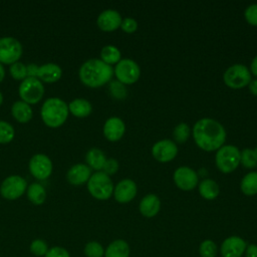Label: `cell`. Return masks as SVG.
<instances>
[{
  "mask_svg": "<svg viewBox=\"0 0 257 257\" xmlns=\"http://www.w3.org/2000/svg\"><path fill=\"white\" fill-rule=\"evenodd\" d=\"M105 257H128L130 256V246L127 242L121 239L114 240L111 242L106 250L104 251Z\"/></svg>",
  "mask_w": 257,
  "mask_h": 257,
  "instance_id": "cell-24",
  "label": "cell"
},
{
  "mask_svg": "<svg viewBox=\"0 0 257 257\" xmlns=\"http://www.w3.org/2000/svg\"><path fill=\"white\" fill-rule=\"evenodd\" d=\"M152 154L157 161L161 163H167L172 161L177 156L178 147L172 140H161L154 144L152 148Z\"/></svg>",
  "mask_w": 257,
  "mask_h": 257,
  "instance_id": "cell-13",
  "label": "cell"
},
{
  "mask_svg": "<svg viewBox=\"0 0 257 257\" xmlns=\"http://www.w3.org/2000/svg\"><path fill=\"white\" fill-rule=\"evenodd\" d=\"M3 103V94H2V92L0 91V105Z\"/></svg>",
  "mask_w": 257,
  "mask_h": 257,
  "instance_id": "cell-47",
  "label": "cell"
},
{
  "mask_svg": "<svg viewBox=\"0 0 257 257\" xmlns=\"http://www.w3.org/2000/svg\"><path fill=\"white\" fill-rule=\"evenodd\" d=\"M244 16L248 23L257 26V4L249 5L244 11Z\"/></svg>",
  "mask_w": 257,
  "mask_h": 257,
  "instance_id": "cell-37",
  "label": "cell"
},
{
  "mask_svg": "<svg viewBox=\"0 0 257 257\" xmlns=\"http://www.w3.org/2000/svg\"><path fill=\"white\" fill-rule=\"evenodd\" d=\"M5 77V69H4V66L2 63H0V83L3 81Z\"/></svg>",
  "mask_w": 257,
  "mask_h": 257,
  "instance_id": "cell-45",
  "label": "cell"
},
{
  "mask_svg": "<svg viewBox=\"0 0 257 257\" xmlns=\"http://www.w3.org/2000/svg\"><path fill=\"white\" fill-rule=\"evenodd\" d=\"M109 91L111 95L117 99L124 98L127 93L124 84L119 82L118 80H112L109 82Z\"/></svg>",
  "mask_w": 257,
  "mask_h": 257,
  "instance_id": "cell-35",
  "label": "cell"
},
{
  "mask_svg": "<svg viewBox=\"0 0 257 257\" xmlns=\"http://www.w3.org/2000/svg\"><path fill=\"white\" fill-rule=\"evenodd\" d=\"M241 152L233 145H223L217 150L215 161L217 168L223 173H231L240 164Z\"/></svg>",
  "mask_w": 257,
  "mask_h": 257,
  "instance_id": "cell-5",
  "label": "cell"
},
{
  "mask_svg": "<svg viewBox=\"0 0 257 257\" xmlns=\"http://www.w3.org/2000/svg\"><path fill=\"white\" fill-rule=\"evenodd\" d=\"M173 179L178 188L189 191L193 190L198 185V174L195 170L190 167H179L175 170Z\"/></svg>",
  "mask_w": 257,
  "mask_h": 257,
  "instance_id": "cell-12",
  "label": "cell"
},
{
  "mask_svg": "<svg viewBox=\"0 0 257 257\" xmlns=\"http://www.w3.org/2000/svg\"><path fill=\"white\" fill-rule=\"evenodd\" d=\"M246 242L238 237L231 236L226 238L221 245V254L223 257H241L246 249Z\"/></svg>",
  "mask_w": 257,
  "mask_h": 257,
  "instance_id": "cell-15",
  "label": "cell"
},
{
  "mask_svg": "<svg viewBox=\"0 0 257 257\" xmlns=\"http://www.w3.org/2000/svg\"><path fill=\"white\" fill-rule=\"evenodd\" d=\"M241 191L247 196H253L257 194V172H249L246 174L240 184Z\"/></svg>",
  "mask_w": 257,
  "mask_h": 257,
  "instance_id": "cell-27",
  "label": "cell"
},
{
  "mask_svg": "<svg viewBox=\"0 0 257 257\" xmlns=\"http://www.w3.org/2000/svg\"><path fill=\"white\" fill-rule=\"evenodd\" d=\"M113 75L111 65L101 59L91 58L84 61L78 70L80 81L88 87H99L110 81Z\"/></svg>",
  "mask_w": 257,
  "mask_h": 257,
  "instance_id": "cell-2",
  "label": "cell"
},
{
  "mask_svg": "<svg viewBox=\"0 0 257 257\" xmlns=\"http://www.w3.org/2000/svg\"><path fill=\"white\" fill-rule=\"evenodd\" d=\"M69 110L68 104L59 97H49L47 98L40 110L41 119L51 128H57L61 126L67 119Z\"/></svg>",
  "mask_w": 257,
  "mask_h": 257,
  "instance_id": "cell-3",
  "label": "cell"
},
{
  "mask_svg": "<svg viewBox=\"0 0 257 257\" xmlns=\"http://www.w3.org/2000/svg\"><path fill=\"white\" fill-rule=\"evenodd\" d=\"M91 176V169L85 164H75L69 168L66 174V179L73 186H80L87 183Z\"/></svg>",
  "mask_w": 257,
  "mask_h": 257,
  "instance_id": "cell-18",
  "label": "cell"
},
{
  "mask_svg": "<svg viewBox=\"0 0 257 257\" xmlns=\"http://www.w3.org/2000/svg\"><path fill=\"white\" fill-rule=\"evenodd\" d=\"M121 21L122 18L118 11L114 9H105L97 16L96 24L102 31L109 32L118 28Z\"/></svg>",
  "mask_w": 257,
  "mask_h": 257,
  "instance_id": "cell-14",
  "label": "cell"
},
{
  "mask_svg": "<svg viewBox=\"0 0 257 257\" xmlns=\"http://www.w3.org/2000/svg\"><path fill=\"white\" fill-rule=\"evenodd\" d=\"M15 136L14 127L5 120H0V144H9Z\"/></svg>",
  "mask_w": 257,
  "mask_h": 257,
  "instance_id": "cell-29",
  "label": "cell"
},
{
  "mask_svg": "<svg viewBox=\"0 0 257 257\" xmlns=\"http://www.w3.org/2000/svg\"><path fill=\"white\" fill-rule=\"evenodd\" d=\"M244 253L246 257H257V245L255 244L248 245Z\"/></svg>",
  "mask_w": 257,
  "mask_h": 257,
  "instance_id": "cell-41",
  "label": "cell"
},
{
  "mask_svg": "<svg viewBox=\"0 0 257 257\" xmlns=\"http://www.w3.org/2000/svg\"><path fill=\"white\" fill-rule=\"evenodd\" d=\"M249 90L251 93H253L254 95H257V78L255 79H251V81L249 82Z\"/></svg>",
  "mask_w": 257,
  "mask_h": 257,
  "instance_id": "cell-43",
  "label": "cell"
},
{
  "mask_svg": "<svg viewBox=\"0 0 257 257\" xmlns=\"http://www.w3.org/2000/svg\"><path fill=\"white\" fill-rule=\"evenodd\" d=\"M27 67V75L29 77H36L37 76V70H38V65L35 63H29L26 65Z\"/></svg>",
  "mask_w": 257,
  "mask_h": 257,
  "instance_id": "cell-42",
  "label": "cell"
},
{
  "mask_svg": "<svg viewBox=\"0 0 257 257\" xmlns=\"http://www.w3.org/2000/svg\"><path fill=\"white\" fill-rule=\"evenodd\" d=\"M225 83L231 88H242L251 81V72L247 66L242 63H236L229 66L224 74Z\"/></svg>",
  "mask_w": 257,
  "mask_h": 257,
  "instance_id": "cell-7",
  "label": "cell"
},
{
  "mask_svg": "<svg viewBox=\"0 0 257 257\" xmlns=\"http://www.w3.org/2000/svg\"><path fill=\"white\" fill-rule=\"evenodd\" d=\"M69 112L76 117H85L91 113V103L85 98H75L68 103Z\"/></svg>",
  "mask_w": 257,
  "mask_h": 257,
  "instance_id": "cell-22",
  "label": "cell"
},
{
  "mask_svg": "<svg viewBox=\"0 0 257 257\" xmlns=\"http://www.w3.org/2000/svg\"><path fill=\"white\" fill-rule=\"evenodd\" d=\"M121 53L119 49L111 44L105 45L100 50V59L108 65L117 63L120 60Z\"/></svg>",
  "mask_w": 257,
  "mask_h": 257,
  "instance_id": "cell-28",
  "label": "cell"
},
{
  "mask_svg": "<svg viewBox=\"0 0 257 257\" xmlns=\"http://www.w3.org/2000/svg\"><path fill=\"white\" fill-rule=\"evenodd\" d=\"M27 182L19 175H11L3 180L0 186L1 196L8 200L13 201L20 198L27 190Z\"/></svg>",
  "mask_w": 257,
  "mask_h": 257,
  "instance_id": "cell-9",
  "label": "cell"
},
{
  "mask_svg": "<svg viewBox=\"0 0 257 257\" xmlns=\"http://www.w3.org/2000/svg\"><path fill=\"white\" fill-rule=\"evenodd\" d=\"M52 162L44 154H35L29 161L28 169L30 174L37 180H46L52 173Z\"/></svg>",
  "mask_w": 257,
  "mask_h": 257,
  "instance_id": "cell-11",
  "label": "cell"
},
{
  "mask_svg": "<svg viewBox=\"0 0 257 257\" xmlns=\"http://www.w3.org/2000/svg\"><path fill=\"white\" fill-rule=\"evenodd\" d=\"M124 132L125 124L123 120L117 116H111L107 118L103 124V135L110 142L120 140Z\"/></svg>",
  "mask_w": 257,
  "mask_h": 257,
  "instance_id": "cell-17",
  "label": "cell"
},
{
  "mask_svg": "<svg viewBox=\"0 0 257 257\" xmlns=\"http://www.w3.org/2000/svg\"><path fill=\"white\" fill-rule=\"evenodd\" d=\"M189 136H190V127L186 122L178 123L173 131L174 140L180 144L185 143L188 140Z\"/></svg>",
  "mask_w": 257,
  "mask_h": 257,
  "instance_id": "cell-30",
  "label": "cell"
},
{
  "mask_svg": "<svg viewBox=\"0 0 257 257\" xmlns=\"http://www.w3.org/2000/svg\"><path fill=\"white\" fill-rule=\"evenodd\" d=\"M199 252L201 257H215L217 255V245L212 240H204L200 244Z\"/></svg>",
  "mask_w": 257,
  "mask_h": 257,
  "instance_id": "cell-33",
  "label": "cell"
},
{
  "mask_svg": "<svg viewBox=\"0 0 257 257\" xmlns=\"http://www.w3.org/2000/svg\"><path fill=\"white\" fill-rule=\"evenodd\" d=\"M45 257H70V255L66 249L56 246L48 249Z\"/></svg>",
  "mask_w": 257,
  "mask_h": 257,
  "instance_id": "cell-40",
  "label": "cell"
},
{
  "mask_svg": "<svg viewBox=\"0 0 257 257\" xmlns=\"http://www.w3.org/2000/svg\"><path fill=\"white\" fill-rule=\"evenodd\" d=\"M253 154H254V157H255V159H256V161H257V147L253 150Z\"/></svg>",
  "mask_w": 257,
  "mask_h": 257,
  "instance_id": "cell-46",
  "label": "cell"
},
{
  "mask_svg": "<svg viewBox=\"0 0 257 257\" xmlns=\"http://www.w3.org/2000/svg\"><path fill=\"white\" fill-rule=\"evenodd\" d=\"M161 208V201L159 197L155 194H148L146 195L142 201L140 202V212L142 215L148 218H152L156 216Z\"/></svg>",
  "mask_w": 257,
  "mask_h": 257,
  "instance_id": "cell-20",
  "label": "cell"
},
{
  "mask_svg": "<svg viewBox=\"0 0 257 257\" xmlns=\"http://www.w3.org/2000/svg\"><path fill=\"white\" fill-rule=\"evenodd\" d=\"M28 200L34 205H42L46 200V190L39 183H32L26 190Z\"/></svg>",
  "mask_w": 257,
  "mask_h": 257,
  "instance_id": "cell-25",
  "label": "cell"
},
{
  "mask_svg": "<svg viewBox=\"0 0 257 257\" xmlns=\"http://www.w3.org/2000/svg\"><path fill=\"white\" fill-rule=\"evenodd\" d=\"M85 161L90 169H93L97 172L102 170L106 161V157L100 149L92 148L86 153Z\"/></svg>",
  "mask_w": 257,
  "mask_h": 257,
  "instance_id": "cell-23",
  "label": "cell"
},
{
  "mask_svg": "<svg viewBox=\"0 0 257 257\" xmlns=\"http://www.w3.org/2000/svg\"><path fill=\"white\" fill-rule=\"evenodd\" d=\"M11 113L13 117L21 123H26L31 120L33 116V111L31 105L28 103L22 101V100H17L15 101L12 106H11Z\"/></svg>",
  "mask_w": 257,
  "mask_h": 257,
  "instance_id": "cell-21",
  "label": "cell"
},
{
  "mask_svg": "<svg viewBox=\"0 0 257 257\" xmlns=\"http://www.w3.org/2000/svg\"><path fill=\"white\" fill-rule=\"evenodd\" d=\"M117 170H118V163H117V161L115 159H113V158L106 159L105 164H104V166L102 168V172L109 176V175L114 174Z\"/></svg>",
  "mask_w": 257,
  "mask_h": 257,
  "instance_id": "cell-39",
  "label": "cell"
},
{
  "mask_svg": "<svg viewBox=\"0 0 257 257\" xmlns=\"http://www.w3.org/2000/svg\"><path fill=\"white\" fill-rule=\"evenodd\" d=\"M199 193L200 195L207 200H213L218 197L220 193V188L217 182L212 179H204L199 184Z\"/></svg>",
  "mask_w": 257,
  "mask_h": 257,
  "instance_id": "cell-26",
  "label": "cell"
},
{
  "mask_svg": "<svg viewBox=\"0 0 257 257\" xmlns=\"http://www.w3.org/2000/svg\"><path fill=\"white\" fill-rule=\"evenodd\" d=\"M30 251L35 256H45L48 251V245L42 239H35L30 244Z\"/></svg>",
  "mask_w": 257,
  "mask_h": 257,
  "instance_id": "cell-36",
  "label": "cell"
},
{
  "mask_svg": "<svg viewBox=\"0 0 257 257\" xmlns=\"http://www.w3.org/2000/svg\"><path fill=\"white\" fill-rule=\"evenodd\" d=\"M113 73L119 82L123 84H131L139 79L141 69L135 60L131 58H123L115 64Z\"/></svg>",
  "mask_w": 257,
  "mask_h": 257,
  "instance_id": "cell-10",
  "label": "cell"
},
{
  "mask_svg": "<svg viewBox=\"0 0 257 257\" xmlns=\"http://www.w3.org/2000/svg\"><path fill=\"white\" fill-rule=\"evenodd\" d=\"M9 72L10 75L15 79V80H24L26 77H28L27 75V67L24 63L17 61L13 64L10 65L9 67Z\"/></svg>",
  "mask_w": 257,
  "mask_h": 257,
  "instance_id": "cell-31",
  "label": "cell"
},
{
  "mask_svg": "<svg viewBox=\"0 0 257 257\" xmlns=\"http://www.w3.org/2000/svg\"><path fill=\"white\" fill-rule=\"evenodd\" d=\"M121 29L126 32V33H133L137 30L138 28V22L136 19L132 18V17H125L124 19H122L121 24H120Z\"/></svg>",
  "mask_w": 257,
  "mask_h": 257,
  "instance_id": "cell-38",
  "label": "cell"
},
{
  "mask_svg": "<svg viewBox=\"0 0 257 257\" xmlns=\"http://www.w3.org/2000/svg\"><path fill=\"white\" fill-rule=\"evenodd\" d=\"M84 254L86 257H102L104 255V250L100 243L90 241L84 247Z\"/></svg>",
  "mask_w": 257,
  "mask_h": 257,
  "instance_id": "cell-32",
  "label": "cell"
},
{
  "mask_svg": "<svg viewBox=\"0 0 257 257\" xmlns=\"http://www.w3.org/2000/svg\"><path fill=\"white\" fill-rule=\"evenodd\" d=\"M18 93L22 101L30 104L38 103L44 94L43 83L36 77H26L21 81Z\"/></svg>",
  "mask_w": 257,
  "mask_h": 257,
  "instance_id": "cell-6",
  "label": "cell"
},
{
  "mask_svg": "<svg viewBox=\"0 0 257 257\" xmlns=\"http://www.w3.org/2000/svg\"><path fill=\"white\" fill-rule=\"evenodd\" d=\"M240 163L245 168H248V169H252V168H255L257 166V161L254 157L252 149H244L241 152Z\"/></svg>",
  "mask_w": 257,
  "mask_h": 257,
  "instance_id": "cell-34",
  "label": "cell"
},
{
  "mask_svg": "<svg viewBox=\"0 0 257 257\" xmlns=\"http://www.w3.org/2000/svg\"><path fill=\"white\" fill-rule=\"evenodd\" d=\"M62 76V69L61 67L53 62L44 63L40 66H38L37 70V76L41 82H47V83H53L58 81Z\"/></svg>",
  "mask_w": 257,
  "mask_h": 257,
  "instance_id": "cell-19",
  "label": "cell"
},
{
  "mask_svg": "<svg viewBox=\"0 0 257 257\" xmlns=\"http://www.w3.org/2000/svg\"><path fill=\"white\" fill-rule=\"evenodd\" d=\"M23 53L20 41L11 36L0 38V63L13 64L17 62Z\"/></svg>",
  "mask_w": 257,
  "mask_h": 257,
  "instance_id": "cell-8",
  "label": "cell"
},
{
  "mask_svg": "<svg viewBox=\"0 0 257 257\" xmlns=\"http://www.w3.org/2000/svg\"><path fill=\"white\" fill-rule=\"evenodd\" d=\"M193 137L199 148L211 152L223 146L226 140V131L218 120L204 117L194 124Z\"/></svg>",
  "mask_w": 257,
  "mask_h": 257,
  "instance_id": "cell-1",
  "label": "cell"
},
{
  "mask_svg": "<svg viewBox=\"0 0 257 257\" xmlns=\"http://www.w3.org/2000/svg\"><path fill=\"white\" fill-rule=\"evenodd\" d=\"M250 69H251L250 72L257 76V55L252 59L251 65H250Z\"/></svg>",
  "mask_w": 257,
  "mask_h": 257,
  "instance_id": "cell-44",
  "label": "cell"
},
{
  "mask_svg": "<svg viewBox=\"0 0 257 257\" xmlns=\"http://www.w3.org/2000/svg\"><path fill=\"white\" fill-rule=\"evenodd\" d=\"M112 194L118 203H128L137 195V185L131 179H123L113 188Z\"/></svg>",
  "mask_w": 257,
  "mask_h": 257,
  "instance_id": "cell-16",
  "label": "cell"
},
{
  "mask_svg": "<svg viewBox=\"0 0 257 257\" xmlns=\"http://www.w3.org/2000/svg\"><path fill=\"white\" fill-rule=\"evenodd\" d=\"M113 184L108 175L102 171L91 174L87 181V190L89 194L97 200H107L113 193Z\"/></svg>",
  "mask_w": 257,
  "mask_h": 257,
  "instance_id": "cell-4",
  "label": "cell"
}]
</instances>
